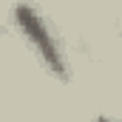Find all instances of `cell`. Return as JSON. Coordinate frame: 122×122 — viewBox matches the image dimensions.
<instances>
[{
  "instance_id": "2",
  "label": "cell",
  "mask_w": 122,
  "mask_h": 122,
  "mask_svg": "<svg viewBox=\"0 0 122 122\" xmlns=\"http://www.w3.org/2000/svg\"><path fill=\"white\" fill-rule=\"evenodd\" d=\"M97 122H114V119H108V117H97Z\"/></svg>"
},
{
  "instance_id": "1",
  "label": "cell",
  "mask_w": 122,
  "mask_h": 122,
  "mask_svg": "<svg viewBox=\"0 0 122 122\" xmlns=\"http://www.w3.org/2000/svg\"><path fill=\"white\" fill-rule=\"evenodd\" d=\"M14 23H17L20 34L26 37V43L37 51V57L43 60V65L57 80H68V62L62 57V51L57 46V40H54V34H51V29H48V23L43 20V14L34 6L20 3V6H14Z\"/></svg>"
}]
</instances>
